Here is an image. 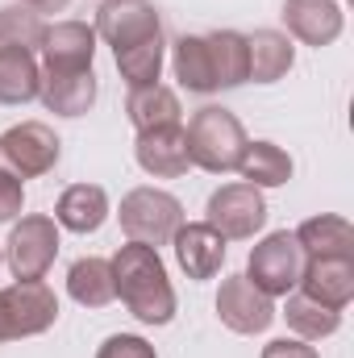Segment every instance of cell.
Listing matches in <instances>:
<instances>
[{
    "instance_id": "obj_7",
    "label": "cell",
    "mask_w": 354,
    "mask_h": 358,
    "mask_svg": "<svg viewBox=\"0 0 354 358\" xmlns=\"http://www.w3.org/2000/svg\"><path fill=\"white\" fill-rule=\"evenodd\" d=\"M59 155H63V142L42 121H21L0 134V167L13 171L17 179H38L55 171Z\"/></svg>"
},
{
    "instance_id": "obj_11",
    "label": "cell",
    "mask_w": 354,
    "mask_h": 358,
    "mask_svg": "<svg viewBox=\"0 0 354 358\" xmlns=\"http://www.w3.org/2000/svg\"><path fill=\"white\" fill-rule=\"evenodd\" d=\"M38 96L59 117H84L92 104H96V76H92V67H67V71L42 67Z\"/></svg>"
},
{
    "instance_id": "obj_17",
    "label": "cell",
    "mask_w": 354,
    "mask_h": 358,
    "mask_svg": "<svg viewBox=\"0 0 354 358\" xmlns=\"http://www.w3.org/2000/svg\"><path fill=\"white\" fill-rule=\"evenodd\" d=\"M296 242L304 259H354V225L346 217L321 213L296 229Z\"/></svg>"
},
{
    "instance_id": "obj_32",
    "label": "cell",
    "mask_w": 354,
    "mask_h": 358,
    "mask_svg": "<svg viewBox=\"0 0 354 358\" xmlns=\"http://www.w3.org/2000/svg\"><path fill=\"white\" fill-rule=\"evenodd\" d=\"M21 4H25V8H34V13L42 17V13H63L71 0H21Z\"/></svg>"
},
{
    "instance_id": "obj_28",
    "label": "cell",
    "mask_w": 354,
    "mask_h": 358,
    "mask_svg": "<svg viewBox=\"0 0 354 358\" xmlns=\"http://www.w3.org/2000/svg\"><path fill=\"white\" fill-rule=\"evenodd\" d=\"M42 17L34 8H0V46H25V50H38L42 46Z\"/></svg>"
},
{
    "instance_id": "obj_22",
    "label": "cell",
    "mask_w": 354,
    "mask_h": 358,
    "mask_svg": "<svg viewBox=\"0 0 354 358\" xmlns=\"http://www.w3.org/2000/svg\"><path fill=\"white\" fill-rule=\"evenodd\" d=\"M171 67H176L179 88L196 92V96L217 92V80H213V59H208V42H204V38L183 34L176 46H171Z\"/></svg>"
},
{
    "instance_id": "obj_8",
    "label": "cell",
    "mask_w": 354,
    "mask_h": 358,
    "mask_svg": "<svg viewBox=\"0 0 354 358\" xmlns=\"http://www.w3.org/2000/svg\"><path fill=\"white\" fill-rule=\"evenodd\" d=\"M204 225H213L225 242H246L267 225V200L250 183H225L208 196Z\"/></svg>"
},
{
    "instance_id": "obj_26",
    "label": "cell",
    "mask_w": 354,
    "mask_h": 358,
    "mask_svg": "<svg viewBox=\"0 0 354 358\" xmlns=\"http://www.w3.org/2000/svg\"><path fill=\"white\" fill-rule=\"evenodd\" d=\"M283 317H288V325L296 329V338H304V342H321V338L338 334V325H342V313H334V308H325V304L309 300L304 292L288 296Z\"/></svg>"
},
{
    "instance_id": "obj_5",
    "label": "cell",
    "mask_w": 354,
    "mask_h": 358,
    "mask_svg": "<svg viewBox=\"0 0 354 358\" xmlns=\"http://www.w3.org/2000/svg\"><path fill=\"white\" fill-rule=\"evenodd\" d=\"M300 271H304V250L296 242V234L279 229V234H267L263 242L250 250V263H246V279L263 292V296H288L296 283H300Z\"/></svg>"
},
{
    "instance_id": "obj_18",
    "label": "cell",
    "mask_w": 354,
    "mask_h": 358,
    "mask_svg": "<svg viewBox=\"0 0 354 358\" xmlns=\"http://www.w3.org/2000/svg\"><path fill=\"white\" fill-rule=\"evenodd\" d=\"M108 217V196L96 183H71L55 204V225L71 234H96Z\"/></svg>"
},
{
    "instance_id": "obj_24",
    "label": "cell",
    "mask_w": 354,
    "mask_h": 358,
    "mask_svg": "<svg viewBox=\"0 0 354 358\" xmlns=\"http://www.w3.org/2000/svg\"><path fill=\"white\" fill-rule=\"evenodd\" d=\"M204 42H208V59H213V80H217V88H238V84H246V71H250V63H246V34H238V29H217V34H204Z\"/></svg>"
},
{
    "instance_id": "obj_27",
    "label": "cell",
    "mask_w": 354,
    "mask_h": 358,
    "mask_svg": "<svg viewBox=\"0 0 354 358\" xmlns=\"http://www.w3.org/2000/svg\"><path fill=\"white\" fill-rule=\"evenodd\" d=\"M163 55H167L163 34H159V38H146V42H138V46H129V50H117V71H121V80H125L129 88L159 84Z\"/></svg>"
},
{
    "instance_id": "obj_14",
    "label": "cell",
    "mask_w": 354,
    "mask_h": 358,
    "mask_svg": "<svg viewBox=\"0 0 354 358\" xmlns=\"http://www.w3.org/2000/svg\"><path fill=\"white\" fill-rule=\"evenodd\" d=\"M171 246H176V259L187 279H213L221 271V263H225V238L213 225H204V221L179 225Z\"/></svg>"
},
{
    "instance_id": "obj_2",
    "label": "cell",
    "mask_w": 354,
    "mask_h": 358,
    "mask_svg": "<svg viewBox=\"0 0 354 358\" xmlns=\"http://www.w3.org/2000/svg\"><path fill=\"white\" fill-rule=\"evenodd\" d=\"M183 138H187V159H192V167L213 171V176L238 171L242 150H246V129H242V121H238L229 108H217V104L192 113Z\"/></svg>"
},
{
    "instance_id": "obj_10",
    "label": "cell",
    "mask_w": 354,
    "mask_h": 358,
    "mask_svg": "<svg viewBox=\"0 0 354 358\" xmlns=\"http://www.w3.org/2000/svg\"><path fill=\"white\" fill-rule=\"evenodd\" d=\"M217 317L225 329L250 338V334H263L275 321V304L246 275H229V279H221V292H217Z\"/></svg>"
},
{
    "instance_id": "obj_21",
    "label": "cell",
    "mask_w": 354,
    "mask_h": 358,
    "mask_svg": "<svg viewBox=\"0 0 354 358\" xmlns=\"http://www.w3.org/2000/svg\"><path fill=\"white\" fill-rule=\"evenodd\" d=\"M125 113H129V125L138 134L146 129H163V125H179V96L167 84H146V88H129L125 100Z\"/></svg>"
},
{
    "instance_id": "obj_12",
    "label": "cell",
    "mask_w": 354,
    "mask_h": 358,
    "mask_svg": "<svg viewBox=\"0 0 354 358\" xmlns=\"http://www.w3.org/2000/svg\"><path fill=\"white\" fill-rule=\"evenodd\" d=\"M134 155H138V167L155 179H179V176H187V167H192V159H187V138H183L179 125H163V129L138 134Z\"/></svg>"
},
{
    "instance_id": "obj_19",
    "label": "cell",
    "mask_w": 354,
    "mask_h": 358,
    "mask_svg": "<svg viewBox=\"0 0 354 358\" xmlns=\"http://www.w3.org/2000/svg\"><path fill=\"white\" fill-rule=\"evenodd\" d=\"M292 59H296V50H292V42L279 29H255L246 38V63H250L246 80H255V84L283 80L292 71Z\"/></svg>"
},
{
    "instance_id": "obj_25",
    "label": "cell",
    "mask_w": 354,
    "mask_h": 358,
    "mask_svg": "<svg viewBox=\"0 0 354 358\" xmlns=\"http://www.w3.org/2000/svg\"><path fill=\"white\" fill-rule=\"evenodd\" d=\"M238 176L250 187H283L292 179V159L275 146V142H246Z\"/></svg>"
},
{
    "instance_id": "obj_23",
    "label": "cell",
    "mask_w": 354,
    "mask_h": 358,
    "mask_svg": "<svg viewBox=\"0 0 354 358\" xmlns=\"http://www.w3.org/2000/svg\"><path fill=\"white\" fill-rule=\"evenodd\" d=\"M67 292L76 304L84 308H104L117 300V287H113V267L108 259H76L67 271Z\"/></svg>"
},
{
    "instance_id": "obj_31",
    "label": "cell",
    "mask_w": 354,
    "mask_h": 358,
    "mask_svg": "<svg viewBox=\"0 0 354 358\" xmlns=\"http://www.w3.org/2000/svg\"><path fill=\"white\" fill-rule=\"evenodd\" d=\"M263 358H317V350L304 338H275L263 346Z\"/></svg>"
},
{
    "instance_id": "obj_1",
    "label": "cell",
    "mask_w": 354,
    "mask_h": 358,
    "mask_svg": "<svg viewBox=\"0 0 354 358\" xmlns=\"http://www.w3.org/2000/svg\"><path fill=\"white\" fill-rule=\"evenodd\" d=\"M108 267H113L117 296L125 300V308L142 325H171V317H176V287H171L167 267H163L155 246L129 242V246H121L108 259Z\"/></svg>"
},
{
    "instance_id": "obj_4",
    "label": "cell",
    "mask_w": 354,
    "mask_h": 358,
    "mask_svg": "<svg viewBox=\"0 0 354 358\" xmlns=\"http://www.w3.org/2000/svg\"><path fill=\"white\" fill-rule=\"evenodd\" d=\"M59 321V296L42 279H17L0 287V342L46 334Z\"/></svg>"
},
{
    "instance_id": "obj_3",
    "label": "cell",
    "mask_w": 354,
    "mask_h": 358,
    "mask_svg": "<svg viewBox=\"0 0 354 358\" xmlns=\"http://www.w3.org/2000/svg\"><path fill=\"white\" fill-rule=\"evenodd\" d=\"M121 229L129 242H142V246H167L176 238V229L183 225V204H179L171 192L163 187H134L125 200H121Z\"/></svg>"
},
{
    "instance_id": "obj_20",
    "label": "cell",
    "mask_w": 354,
    "mask_h": 358,
    "mask_svg": "<svg viewBox=\"0 0 354 358\" xmlns=\"http://www.w3.org/2000/svg\"><path fill=\"white\" fill-rule=\"evenodd\" d=\"M42 84V67L25 46H0V104H29Z\"/></svg>"
},
{
    "instance_id": "obj_30",
    "label": "cell",
    "mask_w": 354,
    "mask_h": 358,
    "mask_svg": "<svg viewBox=\"0 0 354 358\" xmlns=\"http://www.w3.org/2000/svg\"><path fill=\"white\" fill-rule=\"evenodd\" d=\"M21 204H25V187H21V179L0 167V221H13V217L21 213Z\"/></svg>"
},
{
    "instance_id": "obj_15",
    "label": "cell",
    "mask_w": 354,
    "mask_h": 358,
    "mask_svg": "<svg viewBox=\"0 0 354 358\" xmlns=\"http://www.w3.org/2000/svg\"><path fill=\"white\" fill-rule=\"evenodd\" d=\"M283 21L288 34L300 38L304 46H330L342 34V4L338 0H283Z\"/></svg>"
},
{
    "instance_id": "obj_6",
    "label": "cell",
    "mask_w": 354,
    "mask_h": 358,
    "mask_svg": "<svg viewBox=\"0 0 354 358\" xmlns=\"http://www.w3.org/2000/svg\"><path fill=\"white\" fill-rule=\"evenodd\" d=\"M59 259V225L55 217H21L4 242V263L17 279H46V271Z\"/></svg>"
},
{
    "instance_id": "obj_13",
    "label": "cell",
    "mask_w": 354,
    "mask_h": 358,
    "mask_svg": "<svg viewBox=\"0 0 354 358\" xmlns=\"http://www.w3.org/2000/svg\"><path fill=\"white\" fill-rule=\"evenodd\" d=\"M300 292L334 313H342L354 300V259H304Z\"/></svg>"
},
{
    "instance_id": "obj_16",
    "label": "cell",
    "mask_w": 354,
    "mask_h": 358,
    "mask_svg": "<svg viewBox=\"0 0 354 358\" xmlns=\"http://www.w3.org/2000/svg\"><path fill=\"white\" fill-rule=\"evenodd\" d=\"M42 67H55V71H67V67H92V55H96V29L88 21H59V25H46L42 34Z\"/></svg>"
},
{
    "instance_id": "obj_33",
    "label": "cell",
    "mask_w": 354,
    "mask_h": 358,
    "mask_svg": "<svg viewBox=\"0 0 354 358\" xmlns=\"http://www.w3.org/2000/svg\"><path fill=\"white\" fill-rule=\"evenodd\" d=\"M0 263H4V250H0Z\"/></svg>"
},
{
    "instance_id": "obj_29",
    "label": "cell",
    "mask_w": 354,
    "mask_h": 358,
    "mask_svg": "<svg viewBox=\"0 0 354 358\" xmlns=\"http://www.w3.org/2000/svg\"><path fill=\"white\" fill-rule=\"evenodd\" d=\"M96 358H159V355H155V346H150L146 338H138V334H113V338L96 350Z\"/></svg>"
},
{
    "instance_id": "obj_9",
    "label": "cell",
    "mask_w": 354,
    "mask_h": 358,
    "mask_svg": "<svg viewBox=\"0 0 354 358\" xmlns=\"http://www.w3.org/2000/svg\"><path fill=\"white\" fill-rule=\"evenodd\" d=\"M92 29L117 55V50H129V46H138L146 38H159L163 34V21H159V13H155L150 0H104Z\"/></svg>"
}]
</instances>
